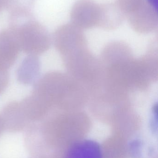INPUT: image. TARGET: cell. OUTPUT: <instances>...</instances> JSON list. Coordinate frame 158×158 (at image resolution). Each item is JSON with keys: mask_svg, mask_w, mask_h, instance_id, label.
Masks as SVG:
<instances>
[{"mask_svg": "<svg viewBox=\"0 0 158 158\" xmlns=\"http://www.w3.org/2000/svg\"><path fill=\"white\" fill-rule=\"evenodd\" d=\"M32 94L49 110H83L90 94L80 82L67 73L53 71L38 78Z\"/></svg>", "mask_w": 158, "mask_h": 158, "instance_id": "cell-1", "label": "cell"}, {"mask_svg": "<svg viewBox=\"0 0 158 158\" xmlns=\"http://www.w3.org/2000/svg\"><path fill=\"white\" fill-rule=\"evenodd\" d=\"M16 37L20 51L31 55H41L49 50L52 39L47 30L35 17L9 27Z\"/></svg>", "mask_w": 158, "mask_h": 158, "instance_id": "cell-2", "label": "cell"}, {"mask_svg": "<svg viewBox=\"0 0 158 158\" xmlns=\"http://www.w3.org/2000/svg\"><path fill=\"white\" fill-rule=\"evenodd\" d=\"M53 41L61 56L74 48L88 45L82 30L71 23L58 28L53 35Z\"/></svg>", "mask_w": 158, "mask_h": 158, "instance_id": "cell-3", "label": "cell"}, {"mask_svg": "<svg viewBox=\"0 0 158 158\" xmlns=\"http://www.w3.org/2000/svg\"><path fill=\"white\" fill-rule=\"evenodd\" d=\"M100 5L92 0H79L71 8V24L81 30L98 27Z\"/></svg>", "mask_w": 158, "mask_h": 158, "instance_id": "cell-4", "label": "cell"}, {"mask_svg": "<svg viewBox=\"0 0 158 158\" xmlns=\"http://www.w3.org/2000/svg\"><path fill=\"white\" fill-rule=\"evenodd\" d=\"M127 15L131 27L138 33L147 34L157 27V9L147 1Z\"/></svg>", "mask_w": 158, "mask_h": 158, "instance_id": "cell-5", "label": "cell"}, {"mask_svg": "<svg viewBox=\"0 0 158 158\" xmlns=\"http://www.w3.org/2000/svg\"><path fill=\"white\" fill-rule=\"evenodd\" d=\"M20 50L16 37L10 28L0 31V69L7 70L16 61Z\"/></svg>", "mask_w": 158, "mask_h": 158, "instance_id": "cell-6", "label": "cell"}, {"mask_svg": "<svg viewBox=\"0 0 158 158\" xmlns=\"http://www.w3.org/2000/svg\"><path fill=\"white\" fill-rule=\"evenodd\" d=\"M5 130L11 133L24 131L30 124L22 109L20 102L12 101L6 104L1 114Z\"/></svg>", "mask_w": 158, "mask_h": 158, "instance_id": "cell-7", "label": "cell"}, {"mask_svg": "<svg viewBox=\"0 0 158 158\" xmlns=\"http://www.w3.org/2000/svg\"><path fill=\"white\" fill-rule=\"evenodd\" d=\"M62 158H103L100 145L94 140H80L69 147Z\"/></svg>", "mask_w": 158, "mask_h": 158, "instance_id": "cell-8", "label": "cell"}, {"mask_svg": "<svg viewBox=\"0 0 158 158\" xmlns=\"http://www.w3.org/2000/svg\"><path fill=\"white\" fill-rule=\"evenodd\" d=\"M125 15L117 3L100 5L98 27L106 30L116 29L122 24Z\"/></svg>", "mask_w": 158, "mask_h": 158, "instance_id": "cell-9", "label": "cell"}, {"mask_svg": "<svg viewBox=\"0 0 158 158\" xmlns=\"http://www.w3.org/2000/svg\"><path fill=\"white\" fill-rule=\"evenodd\" d=\"M40 69L41 62L38 56L28 55L18 69V81L22 84H34L38 78Z\"/></svg>", "mask_w": 158, "mask_h": 158, "instance_id": "cell-10", "label": "cell"}, {"mask_svg": "<svg viewBox=\"0 0 158 158\" xmlns=\"http://www.w3.org/2000/svg\"><path fill=\"white\" fill-rule=\"evenodd\" d=\"M35 0H6L5 8L10 13L31 11Z\"/></svg>", "mask_w": 158, "mask_h": 158, "instance_id": "cell-11", "label": "cell"}, {"mask_svg": "<svg viewBox=\"0 0 158 158\" xmlns=\"http://www.w3.org/2000/svg\"><path fill=\"white\" fill-rule=\"evenodd\" d=\"M144 0H117V4L127 15L138 8Z\"/></svg>", "mask_w": 158, "mask_h": 158, "instance_id": "cell-12", "label": "cell"}, {"mask_svg": "<svg viewBox=\"0 0 158 158\" xmlns=\"http://www.w3.org/2000/svg\"><path fill=\"white\" fill-rule=\"evenodd\" d=\"M9 81V75L8 71L0 69V95L7 88Z\"/></svg>", "mask_w": 158, "mask_h": 158, "instance_id": "cell-13", "label": "cell"}, {"mask_svg": "<svg viewBox=\"0 0 158 158\" xmlns=\"http://www.w3.org/2000/svg\"><path fill=\"white\" fill-rule=\"evenodd\" d=\"M29 158H53L48 155H37V156H31Z\"/></svg>", "mask_w": 158, "mask_h": 158, "instance_id": "cell-14", "label": "cell"}, {"mask_svg": "<svg viewBox=\"0 0 158 158\" xmlns=\"http://www.w3.org/2000/svg\"><path fill=\"white\" fill-rule=\"evenodd\" d=\"M5 131L4 125L2 119L1 118V115H0V136L2 133L3 132Z\"/></svg>", "mask_w": 158, "mask_h": 158, "instance_id": "cell-15", "label": "cell"}, {"mask_svg": "<svg viewBox=\"0 0 158 158\" xmlns=\"http://www.w3.org/2000/svg\"><path fill=\"white\" fill-rule=\"evenodd\" d=\"M147 2L148 3L151 4V5L157 8V0H147Z\"/></svg>", "mask_w": 158, "mask_h": 158, "instance_id": "cell-16", "label": "cell"}, {"mask_svg": "<svg viewBox=\"0 0 158 158\" xmlns=\"http://www.w3.org/2000/svg\"><path fill=\"white\" fill-rule=\"evenodd\" d=\"M6 0H0V12L5 7Z\"/></svg>", "mask_w": 158, "mask_h": 158, "instance_id": "cell-17", "label": "cell"}]
</instances>
